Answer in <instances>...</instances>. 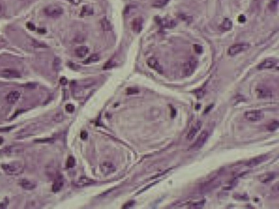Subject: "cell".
<instances>
[{
    "label": "cell",
    "mask_w": 279,
    "mask_h": 209,
    "mask_svg": "<svg viewBox=\"0 0 279 209\" xmlns=\"http://www.w3.org/2000/svg\"><path fill=\"white\" fill-rule=\"evenodd\" d=\"M2 168L7 174L10 175H18L23 173L24 171V166L19 162L2 164Z\"/></svg>",
    "instance_id": "cell-1"
},
{
    "label": "cell",
    "mask_w": 279,
    "mask_h": 209,
    "mask_svg": "<svg viewBox=\"0 0 279 209\" xmlns=\"http://www.w3.org/2000/svg\"><path fill=\"white\" fill-rule=\"evenodd\" d=\"M198 65V61L194 57L188 59L183 65V73L186 76H190L194 73Z\"/></svg>",
    "instance_id": "cell-2"
},
{
    "label": "cell",
    "mask_w": 279,
    "mask_h": 209,
    "mask_svg": "<svg viewBox=\"0 0 279 209\" xmlns=\"http://www.w3.org/2000/svg\"><path fill=\"white\" fill-rule=\"evenodd\" d=\"M209 136V134L208 131H203L199 136L197 139H196L195 141L194 142L193 144L190 147V149L199 150V149L202 148L208 141Z\"/></svg>",
    "instance_id": "cell-3"
},
{
    "label": "cell",
    "mask_w": 279,
    "mask_h": 209,
    "mask_svg": "<svg viewBox=\"0 0 279 209\" xmlns=\"http://www.w3.org/2000/svg\"><path fill=\"white\" fill-rule=\"evenodd\" d=\"M44 13L46 16L51 18H57L63 14V10L61 7L52 4L46 7L44 9Z\"/></svg>",
    "instance_id": "cell-4"
},
{
    "label": "cell",
    "mask_w": 279,
    "mask_h": 209,
    "mask_svg": "<svg viewBox=\"0 0 279 209\" xmlns=\"http://www.w3.org/2000/svg\"><path fill=\"white\" fill-rule=\"evenodd\" d=\"M250 48L248 43H238L232 45L228 48V54L230 56H235L242 52L245 51Z\"/></svg>",
    "instance_id": "cell-5"
},
{
    "label": "cell",
    "mask_w": 279,
    "mask_h": 209,
    "mask_svg": "<svg viewBox=\"0 0 279 209\" xmlns=\"http://www.w3.org/2000/svg\"><path fill=\"white\" fill-rule=\"evenodd\" d=\"M244 117L247 120L250 122H258L263 119L264 113L260 110H252L244 113Z\"/></svg>",
    "instance_id": "cell-6"
},
{
    "label": "cell",
    "mask_w": 279,
    "mask_h": 209,
    "mask_svg": "<svg viewBox=\"0 0 279 209\" xmlns=\"http://www.w3.org/2000/svg\"><path fill=\"white\" fill-rule=\"evenodd\" d=\"M257 96L261 99H268L272 97L273 94L269 87L264 84H260L257 87Z\"/></svg>",
    "instance_id": "cell-7"
},
{
    "label": "cell",
    "mask_w": 279,
    "mask_h": 209,
    "mask_svg": "<svg viewBox=\"0 0 279 209\" xmlns=\"http://www.w3.org/2000/svg\"><path fill=\"white\" fill-rule=\"evenodd\" d=\"M155 20L159 25H160L162 27L166 29H171L174 27L177 24L176 21L174 20L163 18L160 17H156Z\"/></svg>",
    "instance_id": "cell-8"
},
{
    "label": "cell",
    "mask_w": 279,
    "mask_h": 209,
    "mask_svg": "<svg viewBox=\"0 0 279 209\" xmlns=\"http://www.w3.org/2000/svg\"><path fill=\"white\" fill-rule=\"evenodd\" d=\"M278 65V61L274 58H268L258 65L257 68L260 70L275 68Z\"/></svg>",
    "instance_id": "cell-9"
},
{
    "label": "cell",
    "mask_w": 279,
    "mask_h": 209,
    "mask_svg": "<svg viewBox=\"0 0 279 209\" xmlns=\"http://www.w3.org/2000/svg\"><path fill=\"white\" fill-rule=\"evenodd\" d=\"M202 122L201 121H197L196 122L195 124L191 127L190 129L189 132L188 133L187 136H186V139L188 140H191L193 139L196 135L197 134V133L199 132V131L201 130L202 128Z\"/></svg>",
    "instance_id": "cell-10"
},
{
    "label": "cell",
    "mask_w": 279,
    "mask_h": 209,
    "mask_svg": "<svg viewBox=\"0 0 279 209\" xmlns=\"http://www.w3.org/2000/svg\"><path fill=\"white\" fill-rule=\"evenodd\" d=\"M19 185L23 189L25 190H34L37 187V183L33 180H29L27 179H24L20 180Z\"/></svg>",
    "instance_id": "cell-11"
},
{
    "label": "cell",
    "mask_w": 279,
    "mask_h": 209,
    "mask_svg": "<svg viewBox=\"0 0 279 209\" xmlns=\"http://www.w3.org/2000/svg\"><path fill=\"white\" fill-rule=\"evenodd\" d=\"M1 75L7 78H16L21 77V74L19 71L13 69H6L1 72Z\"/></svg>",
    "instance_id": "cell-12"
},
{
    "label": "cell",
    "mask_w": 279,
    "mask_h": 209,
    "mask_svg": "<svg viewBox=\"0 0 279 209\" xmlns=\"http://www.w3.org/2000/svg\"><path fill=\"white\" fill-rule=\"evenodd\" d=\"M144 20L141 17L136 18L133 20L132 28L133 31L136 33H140L143 29Z\"/></svg>",
    "instance_id": "cell-13"
},
{
    "label": "cell",
    "mask_w": 279,
    "mask_h": 209,
    "mask_svg": "<svg viewBox=\"0 0 279 209\" xmlns=\"http://www.w3.org/2000/svg\"><path fill=\"white\" fill-rule=\"evenodd\" d=\"M276 173L273 172H266V173L261 174L258 177V180L261 183H268L274 180L276 177Z\"/></svg>",
    "instance_id": "cell-14"
},
{
    "label": "cell",
    "mask_w": 279,
    "mask_h": 209,
    "mask_svg": "<svg viewBox=\"0 0 279 209\" xmlns=\"http://www.w3.org/2000/svg\"><path fill=\"white\" fill-rule=\"evenodd\" d=\"M147 65L150 68L153 69L157 71L159 73H163V68L159 65L157 58L155 57H151L147 60Z\"/></svg>",
    "instance_id": "cell-15"
},
{
    "label": "cell",
    "mask_w": 279,
    "mask_h": 209,
    "mask_svg": "<svg viewBox=\"0 0 279 209\" xmlns=\"http://www.w3.org/2000/svg\"><path fill=\"white\" fill-rule=\"evenodd\" d=\"M100 170L103 174L109 175L116 171V167L111 163L105 162L100 166Z\"/></svg>",
    "instance_id": "cell-16"
},
{
    "label": "cell",
    "mask_w": 279,
    "mask_h": 209,
    "mask_svg": "<svg viewBox=\"0 0 279 209\" xmlns=\"http://www.w3.org/2000/svg\"><path fill=\"white\" fill-rule=\"evenodd\" d=\"M267 158L268 157L266 155H261L256 158H253L248 161L246 165L247 166L249 167L256 166L257 165L262 164L264 161H266L267 159Z\"/></svg>",
    "instance_id": "cell-17"
},
{
    "label": "cell",
    "mask_w": 279,
    "mask_h": 209,
    "mask_svg": "<svg viewBox=\"0 0 279 209\" xmlns=\"http://www.w3.org/2000/svg\"><path fill=\"white\" fill-rule=\"evenodd\" d=\"M20 94L18 91L14 90L11 91L7 95L6 100L8 103L10 104H14L17 102L19 99Z\"/></svg>",
    "instance_id": "cell-18"
},
{
    "label": "cell",
    "mask_w": 279,
    "mask_h": 209,
    "mask_svg": "<svg viewBox=\"0 0 279 209\" xmlns=\"http://www.w3.org/2000/svg\"><path fill=\"white\" fill-rule=\"evenodd\" d=\"M63 184H64V181H63V177L61 175H58L55 179L54 184L52 185V191L54 192H59L62 188Z\"/></svg>",
    "instance_id": "cell-19"
},
{
    "label": "cell",
    "mask_w": 279,
    "mask_h": 209,
    "mask_svg": "<svg viewBox=\"0 0 279 209\" xmlns=\"http://www.w3.org/2000/svg\"><path fill=\"white\" fill-rule=\"evenodd\" d=\"M88 52V48L86 46H81L78 47L75 50V54L78 57H84L86 56Z\"/></svg>",
    "instance_id": "cell-20"
},
{
    "label": "cell",
    "mask_w": 279,
    "mask_h": 209,
    "mask_svg": "<svg viewBox=\"0 0 279 209\" xmlns=\"http://www.w3.org/2000/svg\"><path fill=\"white\" fill-rule=\"evenodd\" d=\"M100 24L102 28L104 31H110L112 29V26L109 20L106 19V18H104L100 21Z\"/></svg>",
    "instance_id": "cell-21"
},
{
    "label": "cell",
    "mask_w": 279,
    "mask_h": 209,
    "mask_svg": "<svg viewBox=\"0 0 279 209\" xmlns=\"http://www.w3.org/2000/svg\"><path fill=\"white\" fill-rule=\"evenodd\" d=\"M170 0H154L152 6L157 8H161L166 6L169 3Z\"/></svg>",
    "instance_id": "cell-22"
},
{
    "label": "cell",
    "mask_w": 279,
    "mask_h": 209,
    "mask_svg": "<svg viewBox=\"0 0 279 209\" xmlns=\"http://www.w3.org/2000/svg\"><path fill=\"white\" fill-rule=\"evenodd\" d=\"M82 16H90L93 14V8L90 6H84L81 12Z\"/></svg>",
    "instance_id": "cell-23"
},
{
    "label": "cell",
    "mask_w": 279,
    "mask_h": 209,
    "mask_svg": "<svg viewBox=\"0 0 279 209\" xmlns=\"http://www.w3.org/2000/svg\"><path fill=\"white\" fill-rule=\"evenodd\" d=\"M232 22L231 20L229 19L228 18H225L222 25V29L224 31H229L232 29Z\"/></svg>",
    "instance_id": "cell-24"
},
{
    "label": "cell",
    "mask_w": 279,
    "mask_h": 209,
    "mask_svg": "<svg viewBox=\"0 0 279 209\" xmlns=\"http://www.w3.org/2000/svg\"><path fill=\"white\" fill-rule=\"evenodd\" d=\"M279 121L277 120H274L267 125V129L269 131L274 132L279 128Z\"/></svg>",
    "instance_id": "cell-25"
},
{
    "label": "cell",
    "mask_w": 279,
    "mask_h": 209,
    "mask_svg": "<svg viewBox=\"0 0 279 209\" xmlns=\"http://www.w3.org/2000/svg\"><path fill=\"white\" fill-rule=\"evenodd\" d=\"M99 59L100 57L98 54H94L91 55L90 57L87 59L86 60H85L84 62V63L89 64V63H95V62L98 61L99 60Z\"/></svg>",
    "instance_id": "cell-26"
},
{
    "label": "cell",
    "mask_w": 279,
    "mask_h": 209,
    "mask_svg": "<svg viewBox=\"0 0 279 209\" xmlns=\"http://www.w3.org/2000/svg\"><path fill=\"white\" fill-rule=\"evenodd\" d=\"M278 3L279 0H270L268 4V8L272 12H275L278 8Z\"/></svg>",
    "instance_id": "cell-27"
},
{
    "label": "cell",
    "mask_w": 279,
    "mask_h": 209,
    "mask_svg": "<svg viewBox=\"0 0 279 209\" xmlns=\"http://www.w3.org/2000/svg\"><path fill=\"white\" fill-rule=\"evenodd\" d=\"M234 199L241 200H247L249 199V197L247 194L244 193H236L233 195Z\"/></svg>",
    "instance_id": "cell-28"
},
{
    "label": "cell",
    "mask_w": 279,
    "mask_h": 209,
    "mask_svg": "<svg viewBox=\"0 0 279 209\" xmlns=\"http://www.w3.org/2000/svg\"><path fill=\"white\" fill-rule=\"evenodd\" d=\"M54 69L55 70H60L61 67V61L60 58L58 57H55L53 63Z\"/></svg>",
    "instance_id": "cell-29"
},
{
    "label": "cell",
    "mask_w": 279,
    "mask_h": 209,
    "mask_svg": "<svg viewBox=\"0 0 279 209\" xmlns=\"http://www.w3.org/2000/svg\"><path fill=\"white\" fill-rule=\"evenodd\" d=\"M138 93V88L136 87H129L127 89V94L128 95H135Z\"/></svg>",
    "instance_id": "cell-30"
},
{
    "label": "cell",
    "mask_w": 279,
    "mask_h": 209,
    "mask_svg": "<svg viewBox=\"0 0 279 209\" xmlns=\"http://www.w3.org/2000/svg\"><path fill=\"white\" fill-rule=\"evenodd\" d=\"M67 167L69 168H73L75 165V159L72 156H70L68 158L67 162Z\"/></svg>",
    "instance_id": "cell-31"
},
{
    "label": "cell",
    "mask_w": 279,
    "mask_h": 209,
    "mask_svg": "<svg viewBox=\"0 0 279 209\" xmlns=\"http://www.w3.org/2000/svg\"><path fill=\"white\" fill-rule=\"evenodd\" d=\"M79 183H81V185L84 184V185H89L91 183H92L93 181L91 180V179H89L85 177L82 179H81Z\"/></svg>",
    "instance_id": "cell-32"
},
{
    "label": "cell",
    "mask_w": 279,
    "mask_h": 209,
    "mask_svg": "<svg viewBox=\"0 0 279 209\" xmlns=\"http://www.w3.org/2000/svg\"><path fill=\"white\" fill-rule=\"evenodd\" d=\"M8 203V200L6 199H4L2 200H0V209L6 208Z\"/></svg>",
    "instance_id": "cell-33"
},
{
    "label": "cell",
    "mask_w": 279,
    "mask_h": 209,
    "mask_svg": "<svg viewBox=\"0 0 279 209\" xmlns=\"http://www.w3.org/2000/svg\"><path fill=\"white\" fill-rule=\"evenodd\" d=\"M66 109L68 112H73L75 109V107L72 104H68L66 106Z\"/></svg>",
    "instance_id": "cell-34"
},
{
    "label": "cell",
    "mask_w": 279,
    "mask_h": 209,
    "mask_svg": "<svg viewBox=\"0 0 279 209\" xmlns=\"http://www.w3.org/2000/svg\"><path fill=\"white\" fill-rule=\"evenodd\" d=\"M5 10H6V8H5V6L4 3L0 1V15H2L4 14Z\"/></svg>",
    "instance_id": "cell-35"
},
{
    "label": "cell",
    "mask_w": 279,
    "mask_h": 209,
    "mask_svg": "<svg viewBox=\"0 0 279 209\" xmlns=\"http://www.w3.org/2000/svg\"><path fill=\"white\" fill-rule=\"evenodd\" d=\"M26 26H27V27L28 28V29H29L30 31H35V25L33 23H30V22L27 23V24H26Z\"/></svg>",
    "instance_id": "cell-36"
},
{
    "label": "cell",
    "mask_w": 279,
    "mask_h": 209,
    "mask_svg": "<svg viewBox=\"0 0 279 209\" xmlns=\"http://www.w3.org/2000/svg\"><path fill=\"white\" fill-rule=\"evenodd\" d=\"M204 204H205V202H204V201L201 202H197V203L193 204V205H191V208H201V207L204 205Z\"/></svg>",
    "instance_id": "cell-37"
},
{
    "label": "cell",
    "mask_w": 279,
    "mask_h": 209,
    "mask_svg": "<svg viewBox=\"0 0 279 209\" xmlns=\"http://www.w3.org/2000/svg\"><path fill=\"white\" fill-rule=\"evenodd\" d=\"M194 48H195V51L196 52L197 54H201V53H202V52H203V48H202L201 46H200V45H194Z\"/></svg>",
    "instance_id": "cell-38"
},
{
    "label": "cell",
    "mask_w": 279,
    "mask_h": 209,
    "mask_svg": "<svg viewBox=\"0 0 279 209\" xmlns=\"http://www.w3.org/2000/svg\"><path fill=\"white\" fill-rule=\"evenodd\" d=\"M134 204H135V202L134 201H130V202H129L128 203L124 204V206H123V208H124V209L130 208L132 206H133V205H134Z\"/></svg>",
    "instance_id": "cell-39"
},
{
    "label": "cell",
    "mask_w": 279,
    "mask_h": 209,
    "mask_svg": "<svg viewBox=\"0 0 279 209\" xmlns=\"http://www.w3.org/2000/svg\"><path fill=\"white\" fill-rule=\"evenodd\" d=\"M81 138L83 140H86L87 139V137H88V133L86 131H83L82 132H81L80 135Z\"/></svg>",
    "instance_id": "cell-40"
},
{
    "label": "cell",
    "mask_w": 279,
    "mask_h": 209,
    "mask_svg": "<svg viewBox=\"0 0 279 209\" xmlns=\"http://www.w3.org/2000/svg\"><path fill=\"white\" fill-rule=\"evenodd\" d=\"M113 66V64L112 62H109L107 63H106V65H104V69H109V68H112Z\"/></svg>",
    "instance_id": "cell-41"
},
{
    "label": "cell",
    "mask_w": 279,
    "mask_h": 209,
    "mask_svg": "<svg viewBox=\"0 0 279 209\" xmlns=\"http://www.w3.org/2000/svg\"><path fill=\"white\" fill-rule=\"evenodd\" d=\"M68 1H69L71 3H72L74 5H77L79 3H80L82 1V0H68Z\"/></svg>",
    "instance_id": "cell-42"
},
{
    "label": "cell",
    "mask_w": 279,
    "mask_h": 209,
    "mask_svg": "<svg viewBox=\"0 0 279 209\" xmlns=\"http://www.w3.org/2000/svg\"><path fill=\"white\" fill-rule=\"evenodd\" d=\"M246 20V18L245 16H244L243 15H241L240 16L238 17V21L240 22V23H243Z\"/></svg>",
    "instance_id": "cell-43"
},
{
    "label": "cell",
    "mask_w": 279,
    "mask_h": 209,
    "mask_svg": "<svg viewBox=\"0 0 279 209\" xmlns=\"http://www.w3.org/2000/svg\"><path fill=\"white\" fill-rule=\"evenodd\" d=\"M67 79L66 77H63L61 78V79H60V83H61V84H63V85H65V84H67Z\"/></svg>",
    "instance_id": "cell-44"
},
{
    "label": "cell",
    "mask_w": 279,
    "mask_h": 209,
    "mask_svg": "<svg viewBox=\"0 0 279 209\" xmlns=\"http://www.w3.org/2000/svg\"><path fill=\"white\" fill-rule=\"evenodd\" d=\"M213 105H211V106H208V108H207V109H205V113L208 112L209 111V109H210V110H211V109H212V107H213Z\"/></svg>",
    "instance_id": "cell-45"
},
{
    "label": "cell",
    "mask_w": 279,
    "mask_h": 209,
    "mask_svg": "<svg viewBox=\"0 0 279 209\" xmlns=\"http://www.w3.org/2000/svg\"><path fill=\"white\" fill-rule=\"evenodd\" d=\"M38 32L40 33L41 32H42V33H44L45 32V30L44 29H38Z\"/></svg>",
    "instance_id": "cell-46"
}]
</instances>
